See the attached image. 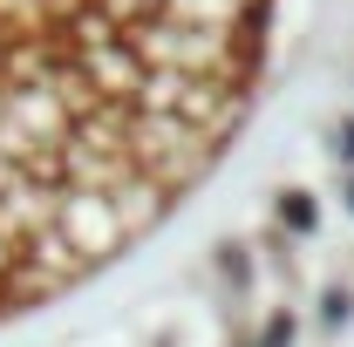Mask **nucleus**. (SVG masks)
Instances as JSON below:
<instances>
[{"label":"nucleus","instance_id":"1","mask_svg":"<svg viewBox=\"0 0 354 347\" xmlns=\"http://www.w3.org/2000/svg\"><path fill=\"white\" fill-rule=\"evenodd\" d=\"M354 0H0V347H341Z\"/></svg>","mask_w":354,"mask_h":347}]
</instances>
